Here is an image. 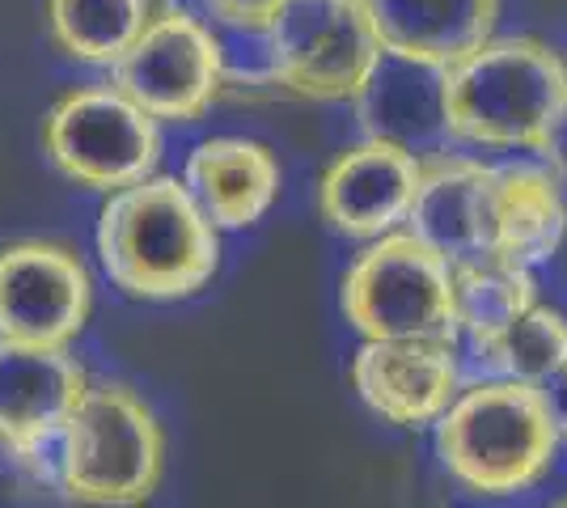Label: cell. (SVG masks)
Returning <instances> with one entry per match:
<instances>
[{
  "label": "cell",
  "mask_w": 567,
  "mask_h": 508,
  "mask_svg": "<svg viewBox=\"0 0 567 508\" xmlns=\"http://www.w3.org/2000/svg\"><path fill=\"white\" fill-rule=\"evenodd\" d=\"M97 259L123 297L183 301L220 267V229L187 183L148 174L106 195L97 217Z\"/></svg>",
  "instance_id": "obj_1"
},
{
  "label": "cell",
  "mask_w": 567,
  "mask_h": 508,
  "mask_svg": "<svg viewBox=\"0 0 567 508\" xmlns=\"http://www.w3.org/2000/svg\"><path fill=\"white\" fill-rule=\"evenodd\" d=\"M441 106L457 141L543 153L567 115V64L543 39H487L445 69Z\"/></svg>",
  "instance_id": "obj_2"
},
{
  "label": "cell",
  "mask_w": 567,
  "mask_h": 508,
  "mask_svg": "<svg viewBox=\"0 0 567 508\" xmlns=\"http://www.w3.org/2000/svg\"><path fill=\"white\" fill-rule=\"evenodd\" d=\"M436 449L462 487L478 496H517L555 466L559 433L534 382H478L436 415Z\"/></svg>",
  "instance_id": "obj_3"
},
{
  "label": "cell",
  "mask_w": 567,
  "mask_h": 508,
  "mask_svg": "<svg viewBox=\"0 0 567 508\" xmlns=\"http://www.w3.org/2000/svg\"><path fill=\"white\" fill-rule=\"evenodd\" d=\"M55 475L76 505H144L166 470V433L132 386L102 382L81 394L55 436Z\"/></svg>",
  "instance_id": "obj_4"
},
{
  "label": "cell",
  "mask_w": 567,
  "mask_h": 508,
  "mask_svg": "<svg viewBox=\"0 0 567 508\" xmlns=\"http://www.w3.org/2000/svg\"><path fill=\"white\" fill-rule=\"evenodd\" d=\"M343 314L364 339L457 343L453 263L415 234H381L343 276Z\"/></svg>",
  "instance_id": "obj_5"
},
{
  "label": "cell",
  "mask_w": 567,
  "mask_h": 508,
  "mask_svg": "<svg viewBox=\"0 0 567 508\" xmlns=\"http://www.w3.org/2000/svg\"><path fill=\"white\" fill-rule=\"evenodd\" d=\"M43 148L69 183L111 195L157 169L162 127L115 85H81L48 111Z\"/></svg>",
  "instance_id": "obj_6"
},
{
  "label": "cell",
  "mask_w": 567,
  "mask_h": 508,
  "mask_svg": "<svg viewBox=\"0 0 567 508\" xmlns=\"http://www.w3.org/2000/svg\"><path fill=\"white\" fill-rule=\"evenodd\" d=\"M267 39L276 81L313 102H352L381 60L369 0H288Z\"/></svg>",
  "instance_id": "obj_7"
},
{
  "label": "cell",
  "mask_w": 567,
  "mask_h": 508,
  "mask_svg": "<svg viewBox=\"0 0 567 508\" xmlns=\"http://www.w3.org/2000/svg\"><path fill=\"white\" fill-rule=\"evenodd\" d=\"M115 90L162 123H195L225 85V51L213 25L187 9H162L111 64Z\"/></svg>",
  "instance_id": "obj_8"
},
{
  "label": "cell",
  "mask_w": 567,
  "mask_h": 508,
  "mask_svg": "<svg viewBox=\"0 0 567 508\" xmlns=\"http://www.w3.org/2000/svg\"><path fill=\"white\" fill-rule=\"evenodd\" d=\"M94 310V280L64 242L0 246V339L25 348H72Z\"/></svg>",
  "instance_id": "obj_9"
},
{
  "label": "cell",
  "mask_w": 567,
  "mask_h": 508,
  "mask_svg": "<svg viewBox=\"0 0 567 508\" xmlns=\"http://www.w3.org/2000/svg\"><path fill=\"white\" fill-rule=\"evenodd\" d=\"M85 390L90 373L69 348H25L0 339V445L22 466L39 462Z\"/></svg>",
  "instance_id": "obj_10"
},
{
  "label": "cell",
  "mask_w": 567,
  "mask_h": 508,
  "mask_svg": "<svg viewBox=\"0 0 567 508\" xmlns=\"http://www.w3.org/2000/svg\"><path fill=\"white\" fill-rule=\"evenodd\" d=\"M420 187V157L394 141L369 136L339 153L318 183V212L343 238H381L406 220Z\"/></svg>",
  "instance_id": "obj_11"
},
{
  "label": "cell",
  "mask_w": 567,
  "mask_h": 508,
  "mask_svg": "<svg viewBox=\"0 0 567 508\" xmlns=\"http://www.w3.org/2000/svg\"><path fill=\"white\" fill-rule=\"evenodd\" d=\"M352 382L369 412L399 428L432 424L457 394V356L441 339H364Z\"/></svg>",
  "instance_id": "obj_12"
},
{
  "label": "cell",
  "mask_w": 567,
  "mask_h": 508,
  "mask_svg": "<svg viewBox=\"0 0 567 508\" xmlns=\"http://www.w3.org/2000/svg\"><path fill=\"white\" fill-rule=\"evenodd\" d=\"M492 195L496 166L450 153L420 162V187L406 212L411 234L453 267L492 259Z\"/></svg>",
  "instance_id": "obj_13"
},
{
  "label": "cell",
  "mask_w": 567,
  "mask_h": 508,
  "mask_svg": "<svg viewBox=\"0 0 567 508\" xmlns=\"http://www.w3.org/2000/svg\"><path fill=\"white\" fill-rule=\"evenodd\" d=\"M381 51L453 69L496 34L499 0H369Z\"/></svg>",
  "instance_id": "obj_14"
},
{
  "label": "cell",
  "mask_w": 567,
  "mask_h": 508,
  "mask_svg": "<svg viewBox=\"0 0 567 508\" xmlns=\"http://www.w3.org/2000/svg\"><path fill=\"white\" fill-rule=\"evenodd\" d=\"M183 183L216 229H246L267 217L280 195V162L259 141L213 136L190 148Z\"/></svg>",
  "instance_id": "obj_15"
},
{
  "label": "cell",
  "mask_w": 567,
  "mask_h": 508,
  "mask_svg": "<svg viewBox=\"0 0 567 508\" xmlns=\"http://www.w3.org/2000/svg\"><path fill=\"white\" fill-rule=\"evenodd\" d=\"M567 234L559 183L538 166H496L492 195V259L517 267L546 263Z\"/></svg>",
  "instance_id": "obj_16"
},
{
  "label": "cell",
  "mask_w": 567,
  "mask_h": 508,
  "mask_svg": "<svg viewBox=\"0 0 567 508\" xmlns=\"http://www.w3.org/2000/svg\"><path fill=\"white\" fill-rule=\"evenodd\" d=\"M441 81H445L441 69H427V64L381 51L378 69L352 97L360 106L364 136L394 141V145L415 153L420 141L436 136V132H450L445 106H441Z\"/></svg>",
  "instance_id": "obj_17"
},
{
  "label": "cell",
  "mask_w": 567,
  "mask_h": 508,
  "mask_svg": "<svg viewBox=\"0 0 567 508\" xmlns=\"http://www.w3.org/2000/svg\"><path fill=\"white\" fill-rule=\"evenodd\" d=\"M153 18V0H48L51 43L76 64L111 69Z\"/></svg>",
  "instance_id": "obj_18"
},
{
  "label": "cell",
  "mask_w": 567,
  "mask_h": 508,
  "mask_svg": "<svg viewBox=\"0 0 567 508\" xmlns=\"http://www.w3.org/2000/svg\"><path fill=\"white\" fill-rule=\"evenodd\" d=\"M453 305H457V331L478 343L504 331L520 310L534 305V276L529 267L504 263V259H474L453 267Z\"/></svg>",
  "instance_id": "obj_19"
},
{
  "label": "cell",
  "mask_w": 567,
  "mask_h": 508,
  "mask_svg": "<svg viewBox=\"0 0 567 508\" xmlns=\"http://www.w3.org/2000/svg\"><path fill=\"white\" fill-rule=\"evenodd\" d=\"M478 361L487 364L496 377H513V382H543L559 364L567 361V322L546 305H529L520 310L504 331L492 339L474 343Z\"/></svg>",
  "instance_id": "obj_20"
},
{
  "label": "cell",
  "mask_w": 567,
  "mask_h": 508,
  "mask_svg": "<svg viewBox=\"0 0 567 508\" xmlns=\"http://www.w3.org/2000/svg\"><path fill=\"white\" fill-rule=\"evenodd\" d=\"M220 25L241 30V34H267V25L276 22L288 0H199Z\"/></svg>",
  "instance_id": "obj_21"
},
{
  "label": "cell",
  "mask_w": 567,
  "mask_h": 508,
  "mask_svg": "<svg viewBox=\"0 0 567 508\" xmlns=\"http://www.w3.org/2000/svg\"><path fill=\"white\" fill-rule=\"evenodd\" d=\"M538 394H543L546 403V415H550V424H555V433L567 436V361L538 382Z\"/></svg>",
  "instance_id": "obj_22"
}]
</instances>
